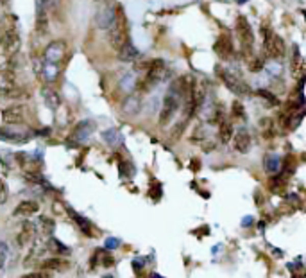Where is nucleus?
Listing matches in <instances>:
<instances>
[{"mask_svg": "<svg viewBox=\"0 0 306 278\" xmlns=\"http://www.w3.org/2000/svg\"><path fill=\"white\" fill-rule=\"evenodd\" d=\"M129 41V27H128V18H125L124 11L118 6L117 8V20H115V26L110 29V43L115 49H120L122 45H125Z\"/></svg>", "mask_w": 306, "mask_h": 278, "instance_id": "f257e3e1", "label": "nucleus"}, {"mask_svg": "<svg viewBox=\"0 0 306 278\" xmlns=\"http://www.w3.org/2000/svg\"><path fill=\"white\" fill-rule=\"evenodd\" d=\"M165 72H167V63L163 59H152L149 70H147L145 79H143V90H152L156 84H160V81L165 77Z\"/></svg>", "mask_w": 306, "mask_h": 278, "instance_id": "f03ea898", "label": "nucleus"}, {"mask_svg": "<svg viewBox=\"0 0 306 278\" xmlns=\"http://www.w3.org/2000/svg\"><path fill=\"white\" fill-rule=\"evenodd\" d=\"M179 110V96L175 94L174 90H170L165 96L163 104H161V113H160V124L161 126H168L170 121L175 117Z\"/></svg>", "mask_w": 306, "mask_h": 278, "instance_id": "7ed1b4c3", "label": "nucleus"}, {"mask_svg": "<svg viewBox=\"0 0 306 278\" xmlns=\"http://www.w3.org/2000/svg\"><path fill=\"white\" fill-rule=\"evenodd\" d=\"M263 49H265V54L269 56V58H283L285 56V41L269 29L265 31Z\"/></svg>", "mask_w": 306, "mask_h": 278, "instance_id": "20e7f679", "label": "nucleus"}, {"mask_svg": "<svg viewBox=\"0 0 306 278\" xmlns=\"http://www.w3.org/2000/svg\"><path fill=\"white\" fill-rule=\"evenodd\" d=\"M115 20H117V8L111 4H102L95 15V24L102 31H110L115 26Z\"/></svg>", "mask_w": 306, "mask_h": 278, "instance_id": "39448f33", "label": "nucleus"}, {"mask_svg": "<svg viewBox=\"0 0 306 278\" xmlns=\"http://www.w3.org/2000/svg\"><path fill=\"white\" fill-rule=\"evenodd\" d=\"M66 54V43L61 40H56V41H50V43L45 47L43 51V61H48V63H61V59L65 58Z\"/></svg>", "mask_w": 306, "mask_h": 278, "instance_id": "423d86ee", "label": "nucleus"}, {"mask_svg": "<svg viewBox=\"0 0 306 278\" xmlns=\"http://www.w3.org/2000/svg\"><path fill=\"white\" fill-rule=\"evenodd\" d=\"M222 81H224V84L233 91L235 96H247L249 91H251V88L245 84V81H242V77L226 72V70L222 72Z\"/></svg>", "mask_w": 306, "mask_h": 278, "instance_id": "0eeeda50", "label": "nucleus"}, {"mask_svg": "<svg viewBox=\"0 0 306 278\" xmlns=\"http://www.w3.org/2000/svg\"><path fill=\"white\" fill-rule=\"evenodd\" d=\"M231 140H233V147L237 153L245 154L251 149V135H249V131L245 128H240L237 133H233Z\"/></svg>", "mask_w": 306, "mask_h": 278, "instance_id": "6e6552de", "label": "nucleus"}, {"mask_svg": "<svg viewBox=\"0 0 306 278\" xmlns=\"http://www.w3.org/2000/svg\"><path fill=\"white\" fill-rule=\"evenodd\" d=\"M16 77L11 68H0V96H8L15 90Z\"/></svg>", "mask_w": 306, "mask_h": 278, "instance_id": "1a4fd4ad", "label": "nucleus"}, {"mask_svg": "<svg viewBox=\"0 0 306 278\" xmlns=\"http://www.w3.org/2000/svg\"><path fill=\"white\" fill-rule=\"evenodd\" d=\"M0 140L2 142H11V144H23L29 140V135L22 131H16V129L9 128V126H2L0 128Z\"/></svg>", "mask_w": 306, "mask_h": 278, "instance_id": "9d476101", "label": "nucleus"}, {"mask_svg": "<svg viewBox=\"0 0 306 278\" xmlns=\"http://www.w3.org/2000/svg\"><path fill=\"white\" fill-rule=\"evenodd\" d=\"M23 117H26V108L20 106V104L9 106L2 111V121H4V124H18L20 121H23Z\"/></svg>", "mask_w": 306, "mask_h": 278, "instance_id": "9b49d317", "label": "nucleus"}, {"mask_svg": "<svg viewBox=\"0 0 306 278\" xmlns=\"http://www.w3.org/2000/svg\"><path fill=\"white\" fill-rule=\"evenodd\" d=\"M237 33H238V38H240V41L244 43V47H247V45L251 47L252 40H254V36H252V29H251V26L247 24V20H245V16H240V18H238Z\"/></svg>", "mask_w": 306, "mask_h": 278, "instance_id": "f8f14e48", "label": "nucleus"}, {"mask_svg": "<svg viewBox=\"0 0 306 278\" xmlns=\"http://www.w3.org/2000/svg\"><path fill=\"white\" fill-rule=\"evenodd\" d=\"M34 239H36V226H34L33 223H26L22 230H20L18 237H16V242H18L20 246H27L31 244Z\"/></svg>", "mask_w": 306, "mask_h": 278, "instance_id": "ddd939ff", "label": "nucleus"}, {"mask_svg": "<svg viewBox=\"0 0 306 278\" xmlns=\"http://www.w3.org/2000/svg\"><path fill=\"white\" fill-rule=\"evenodd\" d=\"M140 108H142V99H140V96H136V94L128 96L124 99V103H122V111H124V113H128V115L138 113Z\"/></svg>", "mask_w": 306, "mask_h": 278, "instance_id": "4468645a", "label": "nucleus"}, {"mask_svg": "<svg viewBox=\"0 0 306 278\" xmlns=\"http://www.w3.org/2000/svg\"><path fill=\"white\" fill-rule=\"evenodd\" d=\"M215 51L222 59L230 58V56L233 54V43H231V38L230 36H220L215 43Z\"/></svg>", "mask_w": 306, "mask_h": 278, "instance_id": "2eb2a0df", "label": "nucleus"}, {"mask_svg": "<svg viewBox=\"0 0 306 278\" xmlns=\"http://www.w3.org/2000/svg\"><path fill=\"white\" fill-rule=\"evenodd\" d=\"M140 56H142L140 51L135 47V45L129 43V41L118 49V59H120V61H135V59H138Z\"/></svg>", "mask_w": 306, "mask_h": 278, "instance_id": "dca6fc26", "label": "nucleus"}, {"mask_svg": "<svg viewBox=\"0 0 306 278\" xmlns=\"http://www.w3.org/2000/svg\"><path fill=\"white\" fill-rule=\"evenodd\" d=\"M93 129H95V124H93V122H90V121L81 122V124L75 128V131H73V136H72V138H75L77 142H83V140H86L88 136L91 135V131H93Z\"/></svg>", "mask_w": 306, "mask_h": 278, "instance_id": "f3484780", "label": "nucleus"}, {"mask_svg": "<svg viewBox=\"0 0 306 278\" xmlns=\"http://www.w3.org/2000/svg\"><path fill=\"white\" fill-rule=\"evenodd\" d=\"M41 74H43V79L47 81V83H52V81H56V77L59 76V65L58 63L43 61V65H41Z\"/></svg>", "mask_w": 306, "mask_h": 278, "instance_id": "a211bd4d", "label": "nucleus"}, {"mask_svg": "<svg viewBox=\"0 0 306 278\" xmlns=\"http://www.w3.org/2000/svg\"><path fill=\"white\" fill-rule=\"evenodd\" d=\"M38 203L36 201H22L18 206H16L15 214L16 216H33V214L38 212Z\"/></svg>", "mask_w": 306, "mask_h": 278, "instance_id": "6ab92c4d", "label": "nucleus"}, {"mask_svg": "<svg viewBox=\"0 0 306 278\" xmlns=\"http://www.w3.org/2000/svg\"><path fill=\"white\" fill-rule=\"evenodd\" d=\"M43 101H45V104L50 108V110H58L59 104H61L59 96L56 94L54 90H50V88H45V90H43Z\"/></svg>", "mask_w": 306, "mask_h": 278, "instance_id": "aec40b11", "label": "nucleus"}, {"mask_svg": "<svg viewBox=\"0 0 306 278\" xmlns=\"http://www.w3.org/2000/svg\"><path fill=\"white\" fill-rule=\"evenodd\" d=\"M233 126H231V122L227 121H222L219 124V140L222 144H227L231 142V136H233Z\"/></svg>", "mask_w": 306, "mask_h": 278, "instance_id": "412c9836", "label": "nucleus"}, {"mask_svg": "<svg viewBox=\"0 0 306 278\" xmlns=\"http://www.w3.org/2000/svg\"><path fill=\"white\" fill-rule=\"evenodd\" d=\"M41 266H43V269H48V271H63L68 267V264H66V260H61V259H48L45 260Z\"/></svg>", "mask_w": 306, "mask_h": 278, "instance_id": "4be33fe9", "label": "nucleus"}, {"mask_svg": "<svg viewBox=\"0 0 306 278\" xmlns=\"http://www.w3.org/2000/svg\"><path fill=\"white\" fill-rule=\"evenodd\" d=\"M302 68H304V63H302V58L299 52L294 54V61H292V74L295 77H302Z\"/></svg>", "mask_w": 306, "mask_h": 278, "instance_id": "5701e85b", "label": "nucleus"}, {"mask_svg": "<svg viewBox=\"0 0 306 278\" xmlns=\"http://www.w3.org/2000/svg\"><path fill=\"white\" fill-rule=\"evenodd\" d=\"M41 228H43V235L50 237L52 231H54V223H52L50 219H47V217H43V219H41Z\"/></svg>", "mask_w": 306, "mask_h": 278, "instance_id": "b1692460", "label": "nucleus"}, {"mask_svg": "<svg viewBox=\"0 0 306 278\" xmlns=\"http://www.w3.org/2000/svg\"><path fill=\"white\" fill-rule=\"evenodd\" d=\"M9 198V191H8V185H6L2 179H0V205H4Z\"/></svg>", "mask_w": 306, "mask_h": 278, "instance_id": "393cba45", "label": "nucleus"}, {"mask_svg": "<svg viewBox=\"0 0 306 278\" xmlns=\"http://www.w3.org/2000/svg\"><path fill=\"white\" fill-rule=\"evenodd\" d=\"M277 165H279L277 156H269V158H267V171H269V172L277 171Z\"/></svg>", "mask_w": 306, "mask_h": 278, "instance_id": "a878e982", "label": "nucleus"}, {"mask_svg": "<svg viewBox=\"0 0 306 278\" xmlns=\"http://www.w3.org/2000/svg\"><path fill=\"white\" fill-rule=\"evenodd\" d=\"M22 278H50V274L45 273V271H38V273H31V274H26Z\"/></svg>", "mask_w": 306, "mask_h": 278, "instance_id": "bb28decb", "label": "nucleus"}, {"mask_svg": "<svg viewBox=\"0 0 306 278\" xmlns=\"http://www.w3.org/2000/svg\"><path fill=\"white\" fill-rule=\"evenodd\" d=\"M233 115H238V117H244V108H242L240 103H233Z\"/></svg>", "mask_w": 306, "mask_h": 278, "instance_id": "cd10ccee", "label": "nucleus"}, {"mask_svg": "<svg viewBox=\"0 0 306 278\" xmlns=\"http://www.w3.org/2000/svg\"><path fill=\"white\" fill-rule=\"evenodd\" d=\"M131 79H133V76H125L122 81H131ZM131 84H135V83H122V86H124L125 90H129V86H131Z\"/></svg>", "mask_w": 306, "mask_h": 278, "instance_id": "c85d7f7f", "label": "nucleus"}, {"mask_svg": "<svg viewBox=\"0 0 306 278\" xmlns=\"http://www.w3.org/2000/svg\"><path fill=\"white\" fill-rule=\"evenodd\" d=\"M2 248H4V246L0 244V262H2V253H4V249H2Z\"/></svg>", "mask_w": 306, "mask_h": 278, "instance_id": "c756f323", "label": "nucleus"}]
</instances>
